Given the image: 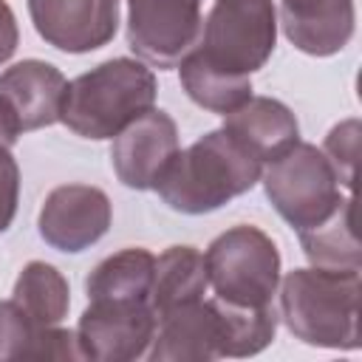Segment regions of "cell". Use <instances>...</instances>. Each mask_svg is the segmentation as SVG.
I'll return each mask as SVG.
<instances>
[{"label": "cell", "mask_w": 362, "mask_h": 362, "mask_svg": "<svg viewBox=\"0 0 362 362\" xmlns=\"http://www.w3.org/2000/svg\"><path fill=\"white\" fill-rule=\"evenodd\" d=\"M260 173L263 161H257L221 127L201 136L189 147L175 150L158 173L153 189L170 209L204 215L249 192L260 181Z\"/></svg>", "instance_id": "1"}, {"label": "cell", "mask_w": 362, "mask_h": 362, "mask_svg": "<svg viewBox=\"0 0 362 362\" xmlns=\"http://www.w3.org/2000/svg\"><path fill=\"white\" fill-rule=\"evenodd\" d=\"M156 76L141 59L113 57L65 88L59 122L82 139H113L130 122L153 110Z\"/></svg>", "instance_id": "2"}, {"label": "cell", "mask_w": 362, "mask_h": 362, "mask_svg": "<svg viewBox=\"0 0 362 362\" xmlns=\"http://www.w3.org/2000/svg\"><path fill=\"white\" fill-rule=\"evenodd\" d=\"M286 328L317 348H359V272L294 269L280 286Z\"/></svg>", "instance_id": "3"}, {"label": "cell", "mask_w": 362, "mask_h": 362, "mask_svg": "<svg viewBox=\"0 0 362 362\" xmlns=\"http://www.w3.org/2000/svg\"><path fill=\"white\" fill-rule=\"evenodd\" d=\"M277 42V8L272 0H215L195 45L187 51L206 68L252 79Z\"/></svg>", "instance_id": "4"}, {"label": "cell", "mask_w": 362, "mask_h": 362, "mask_svg": "<svg viewBox=\"0 0 362 362\" xmlns=\"http://www.w3.org/2000/svg\"><path fill=\"white\" fill-rule=\"evenodd\" d=\"M204 266L215 297L229 305H272L280 286V252L263 229L249 223L221 232L206 246Z\"/></svg>", "instance_id": "5"}, {"label": "cell", "mask_w": 362, "mask_h": 362, "mask_svg": "<svg viewBox=\"0 0 362 362\" xmlns=\"http://www.w3.org/2000/svg\"><path fill=\"white\" fill-rule=\"evenodd\" d=\"M260 178L277 215L297 232L328 218L345 198L331 161L308 141H294L286 153L272 158Z\"/></svg>", "instance_id": "6"}, {"label": "cell", "mask_w": 362, "mask_h": 362, "mask_svg": "<svg viewBox=\"0 0 362 362\" xmlns=\"http://www.w3.org/2000/svg\"><path fill=\"white\" fill-rule=\"evenodd\" d=\"M156 334L150 300H88L76 325L82 359L133 362L147 356Z\"/></svg>", "instance_id": "7"}, {"label": "cell", "mask_w": 362, "mask_h": 362, "mask_svg": "<svg viewBox=\"0 0 362 362\" xmlns=\"http://www.w3.org/2000/svg\"><path fill=\"white\" fill-rule=\"evenodd\" d=\"M201 34V0H127V45L141 62L175 68Z\"/></svg>", "instance_id": "8"}, {"label": "cell", "mask_w": 362, "mask_h": 362, "mask_svg": "<svg viewBox=\"0 0 362 362\" xmlns=\"http://www.w3.org/2000/svg\"><path fill=\"white\" fill-rule=\"evenodd\" d=\"M110 198L90 184L54 187L37 218L40 238L57 252H82L110 229Z\"/></svg>", "instance_id": "9"}, {"label": "cell", "mask_w": 362, "mask_h": 362, "mask_svg": "<svg viewBox=\"0 0 362 362\" xmlns=\"http://www.w3.org/2000/svg\"><path fill=\"white\" fill-rule=\"evenodd\" d=\"M37 34L65 54L107 45L119 28V0H28Z\"/></svg>", "instance_id": "10"}, {"label": "cell", "mask_w": 362, "mask_h": 362, "mask_svg": "<svg viewBox=\"0 0 362 362\" xmlns=\"http://www.w3.org/2000/svg\"><path fill=\"white\" fill-rule=\"evenodd\" d=\"M178 150V127L170 113L147 110L113 136L110 164L116 178L130 189H153L158 173Z\"/></svg>", "instance_id": "11"}, {"label": "cell", "mask_w": 362, "mask_h": 362, "mask_svg": "<svg viewBox=\"0 0 362 362\" xmlns=\"http://www.w3.org/2000/svg\"><path fill=\"white\" fill-rule=\"evenodd\" d=\"M221 322L212 300H192L156 317L147 356L153 362H209L218 359Z\"/></svg>", "instance_id": "12"}, {"label": "cell", "mask_w": 362, "mask_h": 362, "mask_svg": "<svg viewBox=\"0 0 362 362\" xmlns=\"http://www.w3.org/2000/svg\"><path fill=\"white\" fill-rule=\"evenodd\" d=\"M280 25L297 51L331 57L351 42L356 8L354 0H280Z\"/></svg>", "instance_id": "13"}, {"label": "cell", "mask_w": 362, "mask_h": 362, "mask_svg": "<svg viewBox=\"0 0 362 362\" xmlns=\"http://www.w3.org/2000/svg\"><path fill=\"white\" fill-rule=\"evenodd\" d=\"M65 88L62 71L42 59H23L0 74V93L20 116L23 133L59 122Z\"/></svg>", "instance_id": "14"}, {"label": "cell", "mask_w": 362, "mask_h": 362, "mask_svg": "<svg viewBox=\"0 0 362 362\" xmlns=\"http://www.w3.org/2000/svg\"><path fill=\"white\" fill-rule=\"evenodd\" d=\"M223 130L263 164H269L294 141H300L297 116L280 99L272 96H249L240 107L226 113Z\"/></svg>", "instance_id": "15"}, {"label": "cell", "mask_w": 362, "mask_h": 362, "mask_svg": "<svg viewBox=\"0 0 362 362\" xmlns=\"http://www.w3.org/2000/svg\"><path fill=\"white\" fill-rule=\"evenodd\" d=\"M209 288L204 255L192 246H170L156 257L153 266V286H150V305L158 314L201 300Z\"/></svg>", "instance_id": "16"}, {"label": "cell", "mask_w": 362, "mask_h": 362, "mask_svg": "<svg viewBox=\"0 0 362 362\" xmlns=\"http://www.w3.org/2000/svg\"><path fill=\"white\" fill-rule=\"evenodd\" d=\"M351 204H354L351 195H345L328 218L297 232L300 246H303L305 257L311 260V266L337 269V272H359L362 269V252H359V240H356L354 221H351V212H354Z\"/></svg>", "instance_id": "17"}, {"label": "cell", "mask_w": 362, "mask_h": 362, "mask_svg": "<svg viewBox=\"0 0 362 362\" xmlns=\"http://www.w3.org/2000/svg\"><path fill=\"white\" fill-rule=\"evenodd\" d=\"M156 255L147 249H122L105 257L85 280L88 300H150Z\"/></svg>", "instance_id": "18"}, {"label": "cell", "mask_w": 362, "mask_h": 362, "mask_svg": "<svg viewBox=\"0 0 362 362\" xmlns=\"http://www.w3.org/2000/svg\"><path fill=\"white\" fill-rule=\"evenodd\" d=\"M68 280L62 277L59 269H54L51 263L42 260H31L23 266L11 300L25 311V317L40 325V328H51L59 325L68 314L71 297H68Z\"/></svg>", "instance_id": "19"}, {"label": "cell", "mask_w": 362, "mask_h": 362, "mask_svg": "<svg viewBox=\"0 0 362 362\" xmlns=\"http://www.w3.org/2000/svg\"><path fill=\"white\" fill-rule=\"evenodd\" d=\"M212 303L218 308V322H221L218 356H255L274 339L277 334L274 305L243 308V305H229L218 297H212Z\"/></svg>", "instance_id": "20"}, {"label": "cell", "mask_w": 362, "mask_h": 362, "mask_svg": "<svg viewBox=\"0 0 362 362\" xmlns=\"http://www.w3.org/2000/svg\"><path fill=\"white\" fill-rule=\"evenodd\" d=\"M178 74L187 96L209 113L226 116L252 96V79H235V76L218 74L206 68L201 59H195L192 54H184V59L178 62Z\"/></svg>", "instance_id": "21"}, {"label": "cell", "mask_w": 362, "mask_h": 362, "mask_svg": "<svg viewBox=\"0 0 362 362\" xmlns=\"http://www.w3.org/2000/svg\"><path fill=\"white\" fill-rule=\"evenodd\" d=\"M57 328L34 325L14 300H0V362L51 359L57 354Z\"/></svg>", "instance_id": "22"}, {"label": "cell", "mask_w": 362, "mask_h": 362, "mask_svg": "<svg viewBox=\"0 0 362 362\" xmlns=\"http://www.w3.org/2000/svg\"><path fill=\"white\" fill-rule=\"evenodd\" d=\"M359 119H345L337 127H331V133L325 136V144L320 147L325 153V158L331 161L339 184L345 189L354 187L356 178V158H359Z\"/></svg>", "instance_id": "23"}, {"label": "cell", "mask_w": 362, "mask_h": 362, "mask_svg": "<svg viewBox=\"0 0 362 362\" xmlns=\"http://www.w3.org/2000/svg\"><path fill=\"white\" fill-rule=\"evenodd\" d=\"M20 198V167L8 147H0V235L11 226Z\"/></svg>", "instance_id": "24"}, {"label": "cell", "mask_w": 362, "mask_h": 362, "mask_svg": "<svg viewBox=\"0 0 362 362\" xmlns=\"http://www.w3.org/2000/svg\"><path fill=\"white\" fill-rule=\"evenodd\" d=\"M20 42V28H17V17L11 11V6L6 0H0V65L8 62L17 51Z\"/></svg>", "instance_id": "25"}, {"label": "cell", "mask_w": 362, "mask_h": 362, "mask_svg": "<svg viewBox=\"0 0 362 362\" xmlns=\"http://www.w3.org/2000/svg\"><path fill=\"white\" fill-rule=\"evenodd\" d=\"M20 136H23L20 116L14 113L11 102H8V99L0 93V147H14Z\"/></svg>", "instance_id": "26"}]
</instances>
